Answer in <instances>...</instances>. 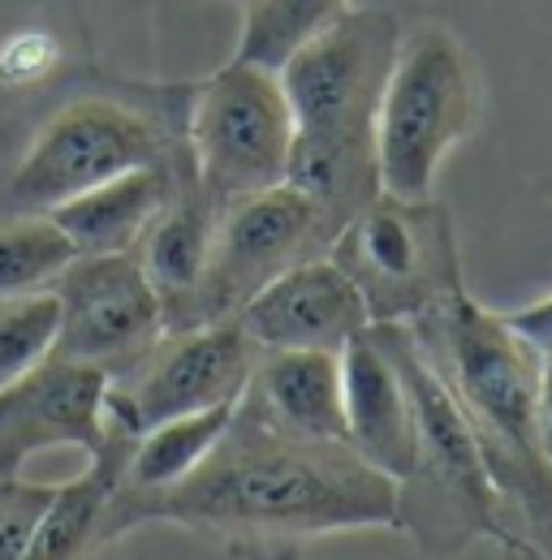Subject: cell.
I'll return each instance as SVG.
<instances>
[{"label":"cell","instance_id":"cell-1","mask_svg":"<svg viewBox=\"0 0 552 560\" xmlns=\"http://www.w3.org/2000/svg\"><path fill=\"white\" fill-rule=\"evenodd\" d=\"M156 522L233 544L398 530V483L354 444L280 431L238 401L233 422L186 479L156 491H117L104 544Z\"/></svg>","mask_w":552,"mask_h":560},{"label":"cell","instance_id":"cell-2","mask_svg":"<svg viewBox=\"0 0 552 560\" xmlns=\"http://www.w3.org/2000/svg\"><path fill=\"white\" fill-rule=\"evenodd\" d=\"M406 328L480 444L514 552L552 557V462L540 440L544 353L467 289Z\"/></svg>","mask_w":552,"mask_h":560},{"label":"cell","instance_id":"cell-3","mask_svg":"<svg viewBox=\"0 0 552 560\" xmlns=\"http://www.w3.org/2000/svg\"><path fill=\"white\" fill-rule=\"evenodd\" d=\"M398 44L393 13L349 9L276 70L294 113L285 182L311 195L337 229L380 195L376 108Z\"/></svg>","mask_w":552,"mask_h":560},{"label":"cell","instance_id":"cell-4","mask_svg":"<svg viewBox=\"0 0 552 560\" xmlns=\"http://www.w3.org/2000/svg\"><path fill=\"white\" fill-rule=\"evenodd\" d=\"M384 328L406 366L414 419H418L414 462L398 479V530H406L418 544V552L427 557H453L471 548L475 539L514 548L505 535L501 509H496V488L487 479L480 444L462 419L458 401L449 397V388L436 380V371L418 353L411 328L406 324H384Z\"/></svg>","mask_w":552,"mask_h":560},{"label":"cell","instance_id":"cell-5","mask_svg":"<svg viewBox=\"0 0 552 560\" xmlns=\"http://www.w3.org/2000/svg\"><path fill=\"white\" fill-rule=\"evenodd\" d=\"M483 86L471 48L449 26L402 35L376 108L380 190L398 199H432L445 155L480 130Z\"/></svg>","mask_w":552,"mask_h":560},{"label":"cell","instance_id":"cell-6","mask_svg":"<svg viewBox=\"0 0 552 560\" xmlns=\"http://www.w3.org/2000/svg\"><path fill=\"white\" fill-rule=\"evenodd\" d=\"M329 255L358 284L371 324H411L467 289L453 215L436 199H398L380 190L337 229Z\"/></svg>","mask_w":552,"mask_h":560},{"label":"cell","instance_id":"cell-7","mask_svg":"<svg viewBox=\"0 0 552 560\" xmlns=\"http://www.w3.org/2000/svg\"><path fill=\"white\" fill-rule=\"evenodd\" d=\"M186 151L216 203L280 186L294 151V113L276 70L229 61L195 91Z\"/></svg>","mask_w":552,"mask_h":560},{"label":"cell","instance_id":"cell-8","mask_svg":"<svg viewBox=\"0 0 552 560\" xmlns=\"http://www.w3.org/2000/svg\"><path fill=\"white\" fill-rule=\"evenodd\" d=\"M164 151H169L164 135L135 108L100 95L69 100L66 108H57L35 130L18 168L9 173L0 190V215L4 211L48 215L108 177L164 160Z\"/></svg>","mask_w":552,"mask_h":560},{"label":"cell","instance_id":"cell-9","mask_svg":"<svg viewBox=\"0 0 552 560\" xmlns=\"http://www.w3.org/2000/svg\"><path fill=\"white\" fill-rule=\"evenodd\" d=\"M333 237L337 224L329 211L289 182L220 203L191 324L233 319L268 280L311 255H324Z\"/></svg>","mask_w":552,"mask_h":560},{"label":"cell","instance_id":"cell-10","mask_svg":"<svg viewBox=\"0 0 552 560\" xmlns=\"http://www.w3.org/2000/svg\"><path fill=\"white\" fill-rule=\"evenodd\" d=\"M61 302L53 353L126 380L164 337V306L135 250L73 255L48 284Z\"/></svg>","mask_w":552,"mask_h":560},{"label":"cell","instance_id":"cell-11","mask_svg":"<svg viewBox=\"0 0 552 560\" xmlns=\"http://www.w3.org/2000/svg\"><path fill=\"white\" fill-rule=\"evenodd\" d=\"M255 353V341L242 332L238 319H207L191 328H169L135 371L113 384L147 431L191 410L242 401Z\"/></svg>","mask_w":552,"mask_h":560},{"label":"cell","instance_id":"cell-12","mask_svg":"<svg viewBox=\"0 0 552 560\" xmlns=\"http://www.w3.org/2000/svg\"><path fill=\"white\" fill-rule=\"evenodd\" d=\"M113 375L48 353L18 380L0 388V479L22 475L31 457L44 448L73 444L91 453L104 440V397Z\"/></svg>","mask_w":552,"mask_h":560},{"label":"cell","instance_id":"cell-13","mask_svg":"<svg viewBox=\"0 0 552 560\" xmlns=\"http://www.w3.org/2000/svg\"><path fill=\"white\" fill-rule=\"evenodd\" d=\"M255 350H329L342 353L367 324V302L342 264L324 250L268 280L238 315Z\"/></svg>","mask_w":552,"mask_h":560},{"label":"cell","instance_id":"cell-14","mask_svg":"<svg viewBox=\"0 0 552 560\" xmlns=\"http://www.w3.org/2000/svg\"><path fill=\"white\" fill-rule=\"evenodd\" d=\"M345 440L393 483L411 470L418 419L406 366L384 324H367L342 350Z\"/></svg>","mask_w":552,"mask_h":560},{"label":"cell","instance_id":"cell-15","mask_svg":"<svg viewBox=\"0 0 552 560\" xmlns=\"http://www.w3.org/2000/svg\"><path fill=\"white\" fill-rule=\"evenodd\" d=\"M216 215H220V203L207 195L204 182L195 177L191 151L177 147L173 195H169V203L147 224V233L138 237L135 246L138 264H142V272L151 280L160 306H164V332L169 328H191V306H195L199 280L207 272Z\"/></svg>","mask_w":552,"mask_h":560},{"label":"cell","instance_id":"cell-16","mask_svg":"<svg viewBox=\"0 0 552 560\" xmlns=\"http://www.w3.org/2000/svg\"><path fill=\"white\" fill-rule=\"evenodd\" d=\"M242 406L294 435L345 440L342 353L260 350L251 380H246V393H242Z\"/></svg>","mask_w":552,"mask_h":560},{"label":"cell","instance_id":"cell-17","mask_svg":"<svg viewBox=\"0 0 552 560\" xmlns=\"http://www.w3.org/2000/svg\"><path fill=\"white\" fill-rule=\"evenodd\" d=\"M173 177H177V147H169L164 160H156V164H138L122 177H108V182L91 186L87 195L53 208L48 215L73 242V255L135 250L138 237L147 233V224L169 203Z\"/></svg>","mask_w":552,"mask_h":560},{"label":"cell","instance_id":"cell-18","mask_svg":"<svg viewBox=\"0 0 552 560\" xmlns=\"http://www.w3.org/2000/svg\"><path fill=\"white\" fill-rule=\"evenodd\" d=\"M233 410H238V401L191 410V415H177V419H164L156 422V427H147L138 435L135 453H130L122 491H156L177 483V479H186L207 453L216 448V440L233 422Z\"/></svg>","mask_w":552,"mask_h":560},{"label":"cell","instance_id":"cell-19","mask_svg":"<svg viewBox=\"0 0 552 560\" xmlns=\"http://www.w3.org/2000/svg\"><path fill=\"white\" fill-rule=\"evenodd\" d=\"M342 13H349V0H242V35L233 61L280 70Z\"/></svg>","mask_w":552,"mask_h":560},{"label":"cell","instance_id":"cell-20","mask_svg":"<svg viewBox=\"0 0 552 560\" xmlns=\"http://www.w3.org/2000/svg\"><path fill=\"white\" fill-rule=\"evenodd\" d=\"M73 259V242L44 211H4L0 215V298L48 289Z\"/></svg>","mask_w":552,"mask_h":560},{"label":"cell","instance_id":"cell-21","mask_svg":"<svg viewBox=\"0 0 552 560\" xmlns=\"http://www.w3.org/2000/svg\"><path fill=\"white\" fill-rule=\"evenodd\" d=\"M57 324H61V302L53 289L0 298V388L53 353Z\"/></svg>","mask_w":552,"mask_h":560},{"label":"cell","instance_id":"cell-22","mask_svg":"<svg viewBox=\"0 0 552 560\" xmlns=\"http://www.w3.org/2000/svg\"><path fill=\"white\" fill-rule=\"evenodd\" d=\"M57 483H26L22 475L0 479V560L31 557L35 530L53 504Z\"/></svg>","mask_w":552,"mask_h":560},{"label":"cell","instance_id":"cell-23","mask_svg":"<svg viewBox=\"0 0 552 560\" xmlns=\"http://www.w3.org/2000/svg\"><path fill=\"white\" fill-rule=\"evenodd\" d=\"M505 319L544 358H552V293L540 298V302H531V306H522V311H505Z\"/></svg>","mask_w":552,"mask_h":560},{"label":"cell","instance_id":"cell-24","mask_svg":"<svg viewBox=\"0 0 552 560\" xmlns=\"http://www.w3.org/2000/svg\"><path fill=\"white\" fill-rule=\"evenodd\" d=\"M540 440L552 462V358H544V384H540Z\"/></svg>","mask_w":552,"mask_h":560},{"label":"cell","instance_id":"cell-25","mask_svg":"<svg viewBox=\"0 0 552 560\" xmlns=\"http://www.w3.org/2000/svg\"><path fill=\"white\" fill-rule=\"evenodd\" d=\"M233 4H242V0H233Z\"/></svg>","mask_w":552,"mask_h":560}]
</instances>
